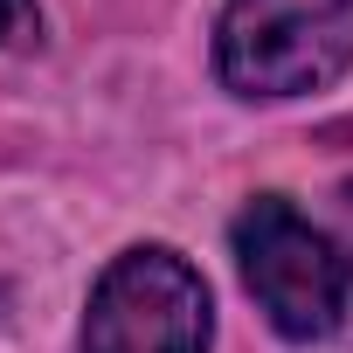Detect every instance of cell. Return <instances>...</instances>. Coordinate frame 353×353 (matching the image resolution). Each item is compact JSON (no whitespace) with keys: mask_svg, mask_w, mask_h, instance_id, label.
I'll return each mask as SVG.
<instances>
[{"mask_svg":"<svg viewBox=\"0 0 353 353\" xmlns=\"http://www.w3.org/2000/svg\"><path fill=\"white\" fill-rule=\"evenodd\" d=\"M353 70V0H229L215 77L236 97H312Z\"/></svg>","mask_w":353,"mask_h":353,"instance_id":"cell-2","label":"cell"},{"mask_svg":"<svg viewBox=\"0 0 353 353\" xmlns=\"http://www.w3.org/2000/svg\"><path fill=\"white\" fill-rule=\"evenodd\" d=\"M229 243H236V270H243L256 312L284 339L312 346V339L339 332V319L353 305V256L319 222H305L284 194H256L236 215Z\"/></svg>","mask_w":353,"mask_h":353,"instance_id":"cell-1","label":"cell"},{"mask_svg":"<svg viewBox=\"0 0 353 353\" xmlns=\"http://www.w3.org/2000/svg\"><path fill=\"white\" fill-rule=\"evenodd\" d=\"M208 339L215 305L181 250L132 243L97 270L83 305V353H208Z\"/></svg>","mask_w":353,"mask_h":353,"instance_id":"cell-3","label":"cell"},{"mask_svg":"<svg viewBox=\"0 0 353 353\" xmlns=\"http://www.w3.org/2000/svg\"><path fill=\"white\" fill-rule=\"evenodd\" d=\"M42 35V8L35 0H0V49H28Z\"/></svg>","mask_w":353,"mask_h":353,"instance_id":"cell-4","label":"cell"}]
</instances>
